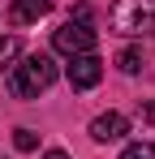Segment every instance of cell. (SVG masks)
Segmentation results:
<instances>
[{"instance_id": "1", "label": "cell", "mask_w": 155, "mask_h": 159, "mask_svg": "<svg viewBox=\"0 0 155 159\" xmlns=\"http://www.w3.org/2000/svg\"><path fill=\"white\" fill-rule=\"evenodd\" d=\"M52 82H56V65H52V56H48V52H30V56H22V65H13V73H9V90H13V99H39Z\"/></svg>"}, {"instance_id": "2", "label": "cell", "mask_w": 155, "mask_h": 159, "mask_svg": "<svg viewBox=\"0 0 155 159\" xmlns=\"http://www.w3.org/2000/svg\"><path fill=\"white\" fill-rule=\"evenodd\" d=\"M108 26L116 34H151L155 30V0H112Z\"/></svg>"}, {"instance_id": "3", "label": "cell", "mask_w": 155, "mask_h": 159, "mask_svg": "<svg viewBox=\"0 0 155 159\" xmlns=\"http://www.w3.org/2000/svg\"><path fill=\"white\" fill-rule=\"evenodd\" d=\"M52 48L60 56H86V52H95V30L91 26H82V22H65V26L52 34Z\"/></svg>"}, {"instance_id": "4", "label": "cell", "mask_w": 155, "mask_h": 159, "mask_svg": "<svg viewBox=\"0 0 155 159\" xmlns=\"http://www.w3.org/2000/svg\"><path fill=\"white\" fill-rule=\"evenodd\" d=\"M65 78H69V86L73 90H95L103 78V60L95 52H86V56H73L69 60V69H65Z\"/></svg>"}, {"instance_id": "5", "label": "cell", "mask_w": 155, "mask_h": 159, "mask_svg": "<svg viewBox=\"0 0 155 159\" xmlns=\"http://www.w3.org/2000/svg\"><path fill=\"white\" fill-rule=\"evenodd\" d=\"M125 133H129V120L121 112H103V116L91 120V138H95V142H121Z\"/></svg>"}, {"instance_id": "6", "label": "cell", "mask_w": 155, "mask_h": 159, "mask_svg": "<svg viewBox=\"0 0 155 159\" xmlns=\"http://www.w3.org/2000/svg\"><path fill=\"white\" fill-rule=\"evenodd\" d=\"M48 9H52V0H13V4H9V22H13V26H30V22H39Z\"/></svg>"}, {"instance_id": "7", "label": "cell", "mask_w": 155, "mask_h": 159, "mask_svg": "<svg viewBox=\"0 0 155 159\" xmlns=\"http://www.w3.org/2000/svg\"><path fill=\"white\" fill-rule=\"evenodd\" d=\"M17 52H22V39H17V34H0V69H4Z\"/></svg>"}, {"instance_id": "8", "label": "cell", "mask_w": 155, "mask_h": 159, "mask_svg": "<svg viewBox=\"0 0 155 159\" xmlns=\"http://www.w3.org/2000/svg\"><path fill=\"white\" fill-rule=\"evenodd\" d=\"M116 65H121V73H138L142 69V52L138 48H125V52L116 56Z\"/></svg>"}, {"instance_id": "9", "label": "cell", "mask_w": 155, "mask_h": 159, "mask_svg": "<svg viewBox=\"0 0 155 159\" xmlns=\"http://www.w3.org/2000/svg\"><path fill=\"white\" fill-rule=\"evenodd\" d=\"M121 159H155V142H129Z\"/></svg>"}, {"instance_id": "10", "label": "cell", "mask_w": 155, "mask_h": 159, "mask_svg": "<svg viewBox=\"0 0 155 159\" xmlns=\"http://www.w3.org/2000/svg\"><path fill=\"white\" fill-rule=\"evenodd\" d=\"M13 146H17V151H35V146H39L35 129H17V133H13Z\"/></svg>"}, {"instance_id": "11", "label": "cell", "mask_w": 155, "mask_h": 159, "mask_svg": "<svg viewBox=\"0 0 155 159\" xmlns=\"http://www.w3.org/2000/svg\"><path fill=\"white\" fill-rule=\"evenodd\" d=\"M142 120H151V125H155V103H142Z\"/></svg>"}, {"instance_id": "12", "label": "cell", "mask_w": 155, "mask_h": 159, "mask_svg": "<svg viewBox=\"0 0 155 159\" xmlns=\"http://www.w3.org/2000/svg\"><path fill=\"white\" fill-rule=\"evenodd\" d=\"M39 159H69L65 151H48V155H39Z\"/></svg>"}]
</instances>
